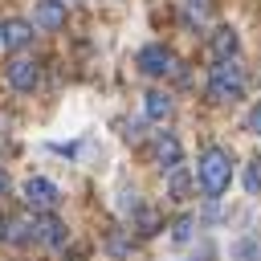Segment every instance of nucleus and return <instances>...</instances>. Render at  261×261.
<instances>
[{
	"label": "nucleus",
	"instance_id": "9",
	"mask_svg": "<svg viewBox=\"0 0 261 261\" xmlns=\"http://www.w3.org/2000/svg\"><path fill=\"white\" fill-rule=\"evenodd\" d=\"M155 159H159L167 171H175V167H179V139H175V135H159V143H155Z\"/></svg>",
	"mask_w": 261,
	"mask_h": 261
},
{
	"label": "nucleus",
	"instance_id": "8",
	"mask_svg": "<svg viewBox=\"0 0 261 261\" xmlns=\"http://www.w3.org/2000/svg\"><path fill=\"white\" fill-rule=\"evenodd\" d=\"M29 237H37V220H29V216H12V220L4 224V241H8V245H24Z\"/></svg>",
	"mask_w": 261,
	"mask_h": 261
},
{
	"label": "nucleus",
	"instance_id": "17",
	"mask_svg": "<svg viewBox=\"0 0 261 261\" xmlns=\"http://www.w3.org/2000/svg\"><path fill=\"white\" fill-rule=\"evenodd\" d=\"M188 232H192V220H179L175 224V241H188Z\"/></svg>",
	"mask_w": 261,
	"mask_h": 261
},
{
	"label": "nucleus",
	"instance_id": "6",
	"mask_svg": "<svg viewBox=\"0 0 261 261\" xmlns=\"http://www.w3.org/2000/svg\"><path fill=\"white\" fill-rule=\"evenodd\" d=\"M33 24L45 29V33L61 29V24H65V0H37V8H33Z\"/></svg>",
	"mask_w": 261,
	"mask_h": 261
},
{
	"label": "nucleus",
	"instance_id": "14",
	"mask_svg": "<svg viewBox=\"0 0 261 261\" xmlns=\"http://www.w3.org/2000/svg\"><path fill=\"white\" fill-rule=\"evenodd\" d=\"M245 188H249V192H261V159L249 163V171H245Z\"/></svg>",
	"mask_w": 261,
	"mask_h": 261
},
{
	"label": "nucleus",
	"instance_id": "2",
	"mask_svg": "<svg viewBox=\"0 0 261 261\" xmlns=\"http://www.w3.org/2000/svg\"><path fill=\"white\" fill-rule=\"evenodd\" d=\"M241 90H245V73H241V65H237L232 57L216 61L212 73H208V98H212V102H232V98H241Z\"/></svg>",
	"mask_w": 261,
	"mask_h": 261
},
{
	"label": "nucleus",
	"instance_id": "12",
	"mask_svg": "<svg viewBox=\"0 0 261 261\" xmlns=\"http://www.w3.org/2000/svg\"><path fill=\"white\" fill-rule=\"evenodd\" d=\"M37 237H41L45 245H61V241H65V224H61L57 216H45V220H37Z\"/></svg>",
	"mask_w": 261,
	"mask_h": 261
},
{
	"label": "nucleus",
	"instance_id": "5",
	"mask_svg": "<svg viewBox=\"0 0 261 261\" xmlns=\"http://www.w3.org/2000/svg\"><path fill=\"white\" fill-rule=\"evenodd\" d=\"M4 77H8V86H12V90H20V94H29V90L37 86V77H41V69H37V61H29V57H12V61L4 65Z\"/></svg>",
	"mask_w": 261,
	"mask_h": 261
},
{
	"label": "nucleus",
	"instance_id": "1",
	"mask_svg": "<svg viewBox=\"0 0 261 261\" xmlns=\"http://www.w3.org/2000/svg\"><path fill=\"white\" fill-rule=\"evenodd\" d=\"M200 188H204V196H220L224 188H228V179H232V159H228V151H220V147H208L204 155H200Z\"/></svg>",
	"mask_w": 261,
	"mask_h": 261
},
{
	"label": "nucleus",
	"instance_id": "15",
	"mask_svg": "<svg viewBox=\"0 0 261 261\" xmlns=\"http://www.w3.org/2000/svg\"><path fill=\"white\" fill-rule=\"evenodd\" d=\"M184 192H188V175H184V171H175V175H171V196H175V200H184Z\"/></svg>",
	"mask_w": 261,
	"mask_h": 261
},
{
	"label": "nucleus",
	"instance_id": "3",
	"mask_svg": "<svg viewBox=\"0 0 261 261\" xmlns=\"http://www.w3.org/2000/svg\"><path fill=\"white\" fill-rule=\"evenodd\" d=\"M171 65H175V57L167 45H143L139 49V69L147 77H163V73H171Z\"/></svg>",
	"mask_w": 261,
	"mask_h": 261
},
{
	"label": "nucleus",
	"instance_id": "7",
	"mask_svg": "<svg viewBox=\"0 0 261 261\" xmlns=\"http://www.w3.org/2000/svg\"><path fill=\"white\" fill-rule=\"evenodd\" d=\"M29 41H33V24L29 20H16V16L12 20H0V45L4 49H24Z\"/></svg>",
	"mask_w": 261,
	"mask_h": 261
},
{
	"label": "nucleus",
	"instance_id": "4",
	"mask_svg": "<svg viewBox=\"0 0 261 261\" xmlns=\"http://www.w3.org/2000/svg\"><path fill=\"white\" fill-rule=\"evenodd\" d=\"M57 200H61V196H57V184H53V179H45V175H33V179L24 184V204H29V208H37V212H49Z\"/></svg>",
	"mask_w": 261,
	"mask_h": 261
},
{
	"label": "nucleus",
	"instance_id": "13",
	"mask_svg": "<svg viewBox=\"0 0 261 261\" xmlns=\"http://www.w3.org/2000/svg\"><path fill=\"white\" fill-rule=\"evenodd\" d=\"M204 16H208V4H204V0H188V4H184V20H196V24H200Z\"/></svg>",
	"mask_w": 261,
	"mask_h": 261
},
{
	"label": "nucleus",
	"instance_id": "10",
	"mask_svg": "<svg viewBox=\"0 0 261 261\" xmlns=\"http://www.w3.org/2000/svg\"><path fill=\"white\" fill-rule=\"evenodd\" d=\"M212 53H216V61H224V57H232V53H237V33H232L228 24L212 33Z\"/></svg>",
	"mask_w": 261,
	"mask_h": 261
},
{
	"label": "nucleus",
	"instance_id": "11",
	"mask_svg": "<svg viewBox=\"0 0 261 261\" xmlns=\"http://www.w3.org/2000/svg\"><path fill=\"white\" fill-rule=\"evenodd\" d=\"M143 114H147V118H155V122H159V118H167V114H171V98H167V94H159V90H151V94L143 98Z\"/></svg>",
	"mask_w": 261,
	"mask_h": 261
},
{
	"label": "nucleus",
	"instance_id": "18",
	"mask_svg": "<svg viewBox=\"0 0 261 261\" xmlns=\"http://www.w3.org/2000/svg\"><path fill=\"white\" fill-rule=\"evenodd\" d=\"M4 192H8V175L0 171V196H4Z\"/></svg>",
	"mask_w": 261,
	"mask_h": 261
},
{
	"label": "nucleus",
	"instance_id": "16",
	"mask_svg": "<svg viewBox=\"0 0 261 261\" xmlns=\"http://www.w3.org/2000/svg\"><path fill=\"white\" fill-rule=\"evenodd\" d=\"M249 130L261 135V106H253V114H249Z\"/></svg>",
	"mask_w": 261,
	"mask_h": 261
}]
</instances>
